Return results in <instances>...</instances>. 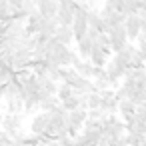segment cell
<instances>
[{"label": "cell", "instance_id": "cell-1", "mask_svg": "<svg viewBox=\"0 0 146 146\" xmlns=\"http://www.w3.org/2000/svg\"><path fill=\"white\" fill-rule=\"evenodd\" d=\"M108 38H110V50L116 52L120 50L126 42H128V36H126V30H124V24H118L114 28L108 30Z\"/></svg>", "mask_w": 146, "mask_h": 146}, {"label": "cell", "instance_id": "cell-2", "mask_svg": "<svg viewBox=\"0 0 146 146\" xmlns=\"http://www.w3.org/2000/svg\"><path fill=\"white\" fill-rule=\"evenodd\" d=\"M0 126H2V130L8 132L10 138H12L18 130H22V116L20 114H8L6 112L2 116V120H0Z\"/></svg>", "mask_w": 146, "mask_h": 146}, {"label": "cell", "instance_id": "cell-3", "mask_svg": "<svg viewBox=\"0 0 146 146\" xmlns=\"http://www.w3.org/2000/svg\"><path fill=\"white\" fill-rule=\"evenodd\" d=\"M110 54H112L110 46H92V52H90L88 60L92 62V66H100V68H104L106 62H108V58H110Z\"/></svg>", "mask_w": 146, "mask_h": 146}, {"label": "cell", "instance_id": "cell-4", "mask_svg": "<svg viewBox=\"0 0 146 146\" xmlns=\"http://www.w3.org/2000/svg\"><path fill=\"white\" fill-rule=\"evenodd\" d=\"M36 2V12L44 18H54L58 12V2L56 0H34Z\"/></svg>", "mask_w": 146, "mask_h": 146}, {"label": "cell", "instance_id": "cell-5", "mask_svg": "<svg viewBox=\"0 0 146 146\" xmlns=\"http://www.w3.org/2000/svg\"><path fill=\"white\" fill-rule=\"evenodd\" d=\"M104 72H106V76H108V80H110V84H112V86H116V82L124 76V68H122V66H118L114 60H108V62H106Z\"/></svg>", "mask_w": 146, "mask_h": 146}, {"label": "cell", "instance_id": "cell-6", "mask_svg": "<svg viewBox=\"0 0 146 146\" xmlns=\"http://www.w3.org/2000/svg\"><path fill=\"white\" fill-rule=\"evenodd\" d=\"M84 120H86V110H84V108H74V110H70V112L66 114V124H70V126L76 128V130L82 128Z\"/></svg>", "mask_w": 146, "mask_h": 146}, {"label": "cell", "instance_id": "cell-7", "mask_svg": "<svg viewBox=\"0 0 146 146\" xmlns=\"http://www.w3.org/2000/svg\"><path fill=\"white\" fill-rule=\"evenodd\" d=\"M48 120H50V114L48 112H40L32 118L30 122V134H42L48 126Z\"/></svg>", "mask_w": 146, "mask_h": 146}, {"label": "cell", "instance_id": "cell-8", "mask_svg": "<svg viewBox=\"0 0 146 146\" xmlns=\"http://www.w3.org/2000/svg\"><path fill=\"white\" fill-rule=\"evenodd\" d=\"M124 30H126V36H128L130 40H134V38L140 34V18H138L136 14L126 16V20H124Z\"/></svg>", "mask_w": 146, "mask_h": 146}, {"label": "cell", "instance_id": "cell-9", "mask_svg": "<svg viewBox=\"0 0 146 146\" xmlns=\"http://www.w3.org/2000/svg\"><path fill=\"white\" fill-rule=\"evenodd\" d=\"M72 68H74L80 76H84V78H88V80L94 78V66H92V62H90L88 58H78Z\"/></svg>", "mask_w": 146, "mask_h": 146}, {"label": "cell", "instance_id": "cell-10", "mask_svg": "<svg viewBox=\"0 0 146 146\" xmlns=\"http://www.w3.org/2000/svg\"><path fill=\"white\" fill-rule=\"evenodd\" d=\"M54 38H56L60 44H64V46H70V44L74 42V36H72L70 26H58L56 32H54Z\"/></svg>", "mask_w": 146, "mask_h": 146}, {"label": "cell", "instance_id": "cell-11", "mask_svg": "<svg viewBox=\"0 0 146 146\" xmlns=\"http://www.w3.org/2000/svg\"><path fill=\"white\" fill-rule=\"evenodd\" d=\"M80 56L74 52V50H70V46H64V50L60 52V56H58V66H74V62L78 60Z\"/></svg>", "mask_w": 146, "mask_h": 146}, {"label": "cell", "instance_id": "cell-12", "mask_svg": "<svg viewBox=\"0 0 146 146\" xmlns=\"http://www.w3.org/2000/svg\"><path fill=\"white\" fill-rule=\"evenodd\" d=\"M92 46H94V44H92V40H90L88 36H82L80 40H76V48H78V50H76V54H78L80 58H88V56H90V52H92Z\"/></svg>", "mask_w": 146, "mask_h": 146}, {"label": "cell", "instance_id": "cell-13", "mask_svg": "<svg viewBox=\"0 0 146 146\" xmlns=\"http://www.w3.org/2000/svg\"><path fill=\"white\" fill-rule=\"evenodd\" d=\"M134 104L128 100V98H124V100H118V112L122 114V116H126V114H134Z\"/></svg>", "mask_w": 146, "mask_h": 146}, {"label": "cell", "instance_id": "cell-14", "mask_svg": "<svg viewBox=\"0 0 146 146\" xmlns=\"http://www.w3.org/2000/svg\"><path fill=\"white\" fill-rule=\"evenodd\" d=\"M120 12H122V14H126V16H130V14H136V12H138V6H136L134 0H122Z\"/></svg>", "mask_w": 146, "mask_h": 146}, {"label": "cell", "instance_id": "cell-15", "mask_svg": "<svg viewBox=\"0 0 146 146\" xmlns=\"http://www.w3.org/2000/svg\"><path fill=\"white\" fill-rule=\"evenodd\" d=\"M84 96H86V110L100 108V94L98 92H90V94H84Z\"/></svg>", "mask_w": 146, "mask_h": 146}, {"label": "cell", "instance_id": "cell-16", "mask_svg": "<svg viewBox=\"0 0 146 146\" xmlns=\"http://www.w3.org/2000/svg\"><path fill=\"white\" fill-rule=\"evenodd\" d=\"M82 134H84L86 138H90L92 142H96V144L102 140V134H100L98 128H92V130H90V128H82Z\"/></svg>", "mask_w": 146, "mask_h": 146}, {"label": "cell", "instance_id": "cell-17", "mask_svg": "<svg viewBox=\"0 0 146 146\" xmlns=\"http://www.w3.org/2000/svg\"><path fill=\"white\" fill-rule=\"evenodd\" d=\"M134 120L136 122H146V102H142V104H138L136 108H134Z\"/></svg>", "mask_w": 146, "mask_h": 146}, {"label": "cell", "instance_id": "cell-18", "mask_svg": "<svg viewBox=\"0 0 146 146\" xmlns=\"http://www.w3.org/2000/svg\"><path fill=\"white\" fill-rule=\"evenodd\" d=\"M58 144H60V146H74V138H70V136H62V138L58 140Z\"/></svg>", "mask_w": 146, "mask_h": 146}, {"label": "cell", "instance_id": "cell-19", "mask_svg": "<svg viewBox=\"0 0 146 146\" xmlns=\"http://www.w3.org/2000/svg\"><path fill=\"white\" fill-rule=\"evenodd\" d=\"M138 50H140L142 60H144V64H146V42H140V44H138Z\"/></svg>", "mask_w": 146, "mask_h": 146}, {"label": "cell", "instance_id": "cell-20", "mask_svg": "<svg viewBox=\"0 0 146 146\" xmlns=\"http://www.w3.org/2000/svg\"><path fill=\"white\" fill-rule=\"evenodd\" d=\"M136 16L140 18V22H146V8H140V10L136 12Z\"/></svg>", "mask_w": 146, "mask_h": 146}, {"label": "cell", "instance_id": "cell-21", "mask_svg": "<svg viewBox=\"0 0 146 146\" xmlns=\"http://www.w3.org/2000/svg\"><path fill=\"white\" fill-rule=\"evenodd\" d=\"M46 146H60V144H58V140H50Z\"/></svg>", "mask_w": 146, "mask_h": 146}, {"label": "cell", "instance_id": "cell-22", "mask_svg": "<svg viewBox=\"0 0 146 146\" xmlns=\"http://www.w3.org/2000/svg\"><path fill=\"white\" fill-rule=\"evenodd\" d=\"M96 146H108V144H106V140H104V138H102V140H100V142H98V144H96Z\"/></svg>", "mask_w": 146, "mask_h": 146}, {"label": "cell", "instance_id": "cell-23", "mask_svg": "<svg viewBox=\"0 0 146 146\" xmlns=\"http://www.w3.org/2000/svg\"><path fill=\"white\" fill-rule=\"evenodd\" d=\"M142 8H146V0H142Z\"/></svg>", "mask_w": 146, "mask_h": 146}, {"label": "cell", "instance_id": "cell-24", "mask_svg": "<svg viewBox=\"0 0 146 146\" xmlns=\"http://www.w3.org/2000/svg\"><path fill=\"white\" fill-rule=\"evenodd\" d=\"M144 78H146V68H144Z\"/></svg>", "mask_w": 146, "mask_h": 146}]
</instances>
